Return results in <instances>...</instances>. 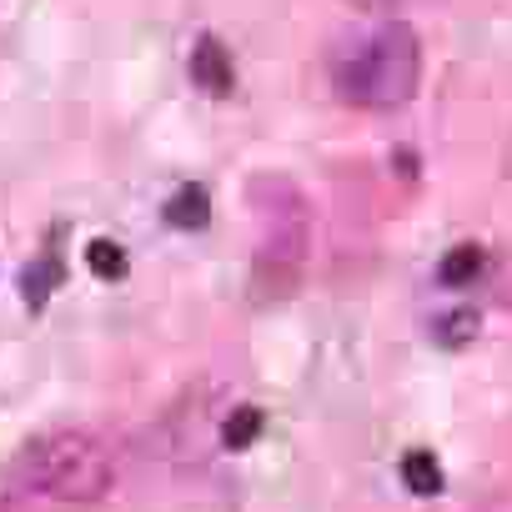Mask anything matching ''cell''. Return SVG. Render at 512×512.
<instances>
[{
    "label": "cell",
    "instance_id": "6da1fadb",
    "mask_svg": "<svg viewBox=\"0 0 512 512\" xmlns=\"http://www.w3.org/2000/svg\"><path fill=\"white\" fill-rule=\"evenodd\" d=\"M332 81L347 106L362 111H397L417 96L422 81V41L407 21H382L367 36H347L332 56Z\"/></svg>",
    "mask_w": 512,
    "mask_h": 512
},
{
    "label": "cell",
    "instance_id": "7a4b0ae2",
    "mask_svg": "<svg viewBox=\"0 0 512 512\" xmlns=\"http://www.w3.org/2000/svg\"><path fill=\"white\" fill-rule=\"evenodd\" d=\"M16 482L51 502H101L116 482V462L91 432H51L16 457Z\"/></svg>",
    "mask_w": 512,
    "mask_h": 512
},
{
    "label": "cell",
    "instance_id": "3957f363",
    "mask_svg": "<svg viewBox=\"0 0 512 512\" xmlns=\"http://www.w3.org/2000/svg\"><path fill=\"white\" fill-rule=\"evenodd\" d=\"M191 81H196L206 96H231L236 66H231V56H226V46H221L216 36H201V41H196V51H191Z\"/></svg>",
    "mask_w": 512,
    "mask_h": 512
},
{
    "label": "cell",
    "instance_id": "277c9868",
    "mask_svg": "<svg viewBox=\"0 0 512 512\" xmlns=\"http://www.w3.org/2000/svg\"><path fill=\"white\" fill-rule=\"evenodd\" d=\"M66 282V262L56 251H41L36 262L21 272V297H26V307L31 312H46V302H51V292Z\"/></svg>",
    "mask_w": 512,
    "mask_h": 512
},
{
    "label": "cell",
    "instance_id": "5b68a950",
    "mask_svg": "<svg viewBox=\"0 0 512 512\" xmlns=\"http://www.w3.org/2000/svg\"><path fill=\"white\" fill-rule=\"evenodd\" d=\"M161 216H166V226H176V231H201V226L211 221V196H206V186L186 181L181 191H171V201L161 206Z\"/></svg>",
    "mask_w": 512,
    "mask_h": 512
},
{
    "label": "cell",
    "instance_id": "8992f818",
    "mask_svg": "<svg viewBox=\"0 0 512 512\" xmlns=\"http://www.w3.org/2000/svg\"><path fill=\"white\" fill-rule=\"evenodd\" d=\"M482 267H487V251L477 241H462V246H452L437 262V282L442 287H472L482 277Z\"/></svg>",
    "mask_w": 512,
    "mask_h": 512
},
{
    "label": "cell",
    "instance_id": "52a82bcc",
    "mask_svg": "<svg viewBox=\"0 0 512 512\" xmlns=\"http://www.w3.org/2000/svg\"><path fill=\"white\" fill-rule=\"evenodd\" d=\"M262 427H267V412H262V407H251V402H241V407L221 422V442H226V452H246L256 437H262Z\"/></svg>",
    "mask_w": 512,
    "mask_h": 512
},
{
    "label": "cell",
    "instance_id": "ba28073f",
    "mask_svg": "<svg viewBox=\"0 0 512 512\" xmlns=\"http://www.w3.org/2000/svg\"><path fill=\"white\" fill-rule=\"evenodd\" d=\"M402 482H407V492H417V497H437V492H442V462L417 447V452L402 457Z\"/></svg>",
    "mask_w": 512,
    "mask_h": 512
},
{
    "label": "cell",
    "instance_id": "9c48e42d",
    "mask_svg": "<svg viewBox=\"0 0 512 512\" xmlns=\"http://www.w3.org/2000/svg\"><path fill=\"white\" fill-rule=\"evenodd\" d=\"M86 267H91V277H101V282H121V277L131 272L121 241H106V236L86 241Z\"/></svg>",
    "mask_w": 512,
    "mask_h": 512
},
{
    "label": "cell",
    "instance_id": "30bf717a",
    "mask_svg": "<svg viewBox=\"0 0 512 512\" xmlns=\"http://www.w3.org/2000/svg\"><path fill=\"white\" fill-rule=\"evenodd\" d=\"M432 332H437V342H442V347H452V352H457V347H467V342L482 332V322H477V312H447Z\"/></svg>",
    "mask_w": 512,
    "mask_h": 512
},
{
    "label": "cell",
    "instance_id": "8fae6325",
    "mask_svg": "<svg viewBox=\"0 0 512 512\" xmlns=\"http://www.w3.org/2000/svg\"><path fill=\"white\" fill-rule=\"evenodd\" d=\"M357 11H377V6H392V0H352Z\"/></svg>",
    "mask_w": 512,
    "mask_h": 512
}]
</instances>
